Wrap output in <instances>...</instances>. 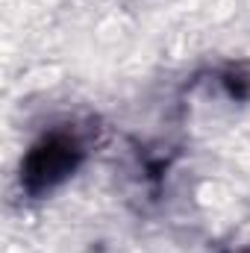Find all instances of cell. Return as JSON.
Here are the masks:
<instances>
[{"label": "cell", "instance_id": "cell-1", "mask_svg": "<svg viewBox=\"0 0 250 253\" xmlns=\"http://www.w3.org/2000/svg\"><path fill=\"white\" fill-rule=\"evenodd\" d=\"M80 159H83V150L74 135L50 132L27 153L21 168V183L30 194H44L56 189L62 180H68L80 165Z\"/></svg>", "mask_w": 250, "mask_h": 253}]
</instances>
